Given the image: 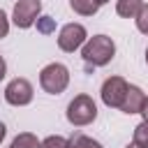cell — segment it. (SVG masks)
Returning a JSON list of instances; mask_svg holds the SVG:
<instances>
[{
	"instance_id": "6da1fadb",
	"label": "cell",
	"mask_w": 148,
	"mask_h": 148,
	"mask_svg": "<svg viewBox=\"0 0 148 148\" xmlns=\"http://www.w3.org/2000/svg\"><path fill=\"white\" fill-rule=\"evenodd\" d=\"M113 56H116V44L106 35H92V37H88V42L81 49V58L86 60V65H92V67L109 65L113 60Z\"/></svg>"
},
{
	"instance_id": "7a4b0ae2",
	"label": "cell",
	"mask_w": 148,
	"mask_h": 148,
	"mask_svg": "<svg viewBox=\"0 0 148 148\" xmlns=\"http://www.w3.org/2000/svg\"><path fill=\"white\" fill-rule=\"evenodd\" d=\"M39 86L49 95H60L69 86V69L62 62H49L39 72Z\"/></svg>"
},
{
	"instance_id": "3957f363",
	"label": "cell",
	"mask_w": 148,
	"mask_h": 148,
	"mask_svg": "<svg viewBox=\"0 0 148 148\" xmlns=\"http://www.w3.org/2000/svg\"><path fill=\"white\" fill-rule=\"evenodd\" d=\"M95 118H97V104H95V99L90 95L81 92V95H76L67 104V120H69V125L83 127V125H90Z\"/></svg>"
},
{
	"instance_id": "277c9868",
	"label": "cell",
	"mask_w": 148,
	"mask_h": 148,
	"mask_svg": "<svg viewBox=\"0 0 148 148\" xmlns=\"http://www.w3.org/2000/svg\"><path fill=\"white\" fill-rule=\"evenodd\" d=\"M127 88L130 83L123 79V76H109L104 83H102V102L109 106V109H120L123 102H125V95H127Z\"/></svg>"
},
{
	"instance_id": "5b68a950",
	"label": "cell",
	"mask_w": 148,
	"mask_h": 148,
	"mask_svg": "<svg viewBox=\"0 0 148 148\" xmlns=\"http://www.w3.org/2000/svg\"><path fill=\"white\" fill-rule=\"evenodd\" d=\"M86 42H88V32H86V28H83L81 23H67V25H62L60 32H58V46H60V51H65V53H74V51L81 49Z\"/></svg>"
},
{
	"instance_id": "8992f818",
	"label": "cell",
	"mask_w": 148,
	"mask_h": 148,
	"mask_svg": "<svg viewBox=\"0 0 148 148\" xmlns=\"http://www.w3.org/2000/svg\"><path fill=\"white\" fill-rule=\"evenodd\" d=\"M32 97H35L32 83H30L28 79H23V76L12 79V81L7 83V88H5V99H7V104H12V106H25V104L32 102Z\"/></svg>"
},
{
	"instance_id": "52a82bcc",
	"label": "cell",
	"mask_w": 148,
	"mask_h": 148,
	"mask_svg": "<svg viewBox=\"0 0 148 148\" xmlns=\"http://www.w3.org/2000/svg\"><path fill=\"white\" fill-rule=\"evenodd\" d=\"M39 12H42V0H18L14 5V12H12V21L16 28H30L37 18H39Z\"/></svg>"
},
{
	"instance_id": "ba28073f",
	"label": "cell",
	"mask_w": 148,
	"mask_h": 148,
	"mask_svg": "<svg viewBox=\"0 0 148 148\" xmlns=\"http://www.w3.org/2000/svg\"><path fill=\"white\" fill-rule=\"evenodd\" d=\"M146 102H148V95H146L139 86H130V88H127V95H125V102H123V106H120V111L127 113V116H132V113H143Z\"/></svg>"
},
{
	"instance_id": "9c48e42d",
	"label": "cell",
	"mask_w": 148,
	"mask_h": 148,
	"mask_svg": "<svg viewBox=\"0 0 148 148\" xmlns=\"http://www.w3.org/2000/svg\"><path fill=\"white\" fill-rule=\"evenodd\" d=\"M141 7H143V0H118L116 2V12L123 18H134Z\"/></svg>"
},
{
	"instance_id": "30bf717a",
	"label": "cell",
	"mask_w": 148,
	"mask_h": 148,
	"mask_svg": "<svg viewBox=\"0 0 148 148\" xmlns=\"http://www.w3.org/2000/svg\"><path fill=\"white\" fill-rule=\"evenodd\" d=\"M67 148H102V143L90 139V136H86L83 132H74L67 139Z\"/></svg>"
},
{
	"instance_id": "8fae6325",
	"label": "cell",
	"mask_w": 148,
	"mask_h": 148,
	"mask_svg": "<svg viewBox=\"0 0 148 148\" xmlns=\"http://www.w3.org/2000/svg\"><path fill=\"white\" fill-rule=\"evenodd\" d=\"M39 139L32 134V132H21V134H16L14 139H12V143H9V148H39Z\"/></svg>"
},
{
	"instance_id": "7c38bea8",
	"label": "cell",
	"mask_w": 148,
	"mask_h": 148,
	"mask_svg": "<svg viewBox=\"0 0 148 148\" xmlns=\"http://www.w3.org/2000/svg\"><path fill=\"white\" fill-rule=\"evenodd\" d=\"M69 7H72L76 14H81V16H92V14H97V9H99V5H97L95 0H69Z\"/></svg>"
},
{
	"instance_id": "4fadbf2b",
	"label": "cell",
	"mask_w": 148,
	"mask_h": 148,
	"mask_svg": "<svg viewBox=\"0 0 148 148\" xmlns=\"http://www.w3.org/2000/svg\"><path fill=\"white\" fill-rule=\"evenodd\" d=\"M132 143H136V146H141V148H148V120H141V123L134 127Z\"/></svg>"
},
{
	"instance_id": "5bb4252c",
	"label": "cell",
	"mask_w": 148,
	"mask_h": 148,
	"mask_svg": "<svg viewBox=\"0 0 148 148\" xmlns=\"http://www.w3.org/2000/svg\"><path fill=\"white\" fill-rule=\"evenodd\" d=\"M39 148H67V139L60 134H51L39 143Z\"/></svg>"
},
{
	"instance_id": "9a60e30c",
	"label": "cell",
	"mask_w": 148,
	"mask_h": 148,
	"mask_svg": "<svg viewBox=\"0 0 148 148\" xmlns=\"http://www.w3.org/2000/svg\"><path fill=\"white\" fill-rule=\"evenodd\" d=\"M134 21H136V28H139V32L148 35V2H143V7L139 9V14L134 16Z\"/></svg>"
},
{
	"instance_id": "2e32d148",
	"label": "cell",
	"mask_w": 148,
	"mask_h": 148,
	"mask_svg": "<svg viewBox=\"0 0 148 148\" xmlns=\"http://www.w3.org/2000/svg\"><path fill=\"white\" fill-rule=\"evenodd\" d=\"M37 28H39V32L46 35V32L53 30V21H51L49 16H39V18H37Z\"/></svg>"
},
{
	"instance_id": "e0dca14e",
	"label": "cell",
	"mask_w": 148,
	"mask_h": 148,
	"mask_svg": "<svg viewBox=\"0 0 148 148\" xmlns=\"http://www.w3.org/2000/svg\"><path fill=\"white\" fill-rule=\"evenodd\" d=\"M7 32H9V18H7V14L0 9V39L7 37Z\"/></svg>"
},
{
	"instance_id": "ac0fdd59",
	"label": "cell",
	"mask_w": 148,
	"mask_h": 148,
	"mask_svg": "<svg viewBox=\"0 0 148 148\" xmlns=\"http://www.w3.org/2000/svg\"><path fill=\"white\" fill-rule=\"evenodd\" d=\"M5 74H7V62H5V58L0 56V81L5 79Z\"/></svg>"
},
{
	"instance_id": "d6986e66",
	"label": "cell",
	"mask_w": 148,
	"mask_h": 148,
	"mask_svg": "<svg viewBox=\"0 0 148 148\" xmlns=\"http://www.w3.org/2000/svg\"><path fill=\"white\" fill-rule=\"evenodd\" d=\"M5 136H7V127H5V123H0V143H2Z\"/></svg>"
},
{
	"instance_id": "ffe728a7",
	"label": "cell",
	"mask_w": 148,
	"mask_h": 148,
	"mask_svg": "<svg viewBox=\"0 0 148 148\" xmlns=\"http://www.w3.org/2000/svg\"><path fill=\"white\" fill-rule=\"evenodd\" d=\"M143 120H148V102H146V109H143Z\"/></svg>"
},
{
	"instance_id": "44dd1931",
	"label": "cell",
	"mask_w": 148,
	"mask_h": 148,
	"mask_svg": "<svg viewBox=\"0 0 148 148\" xmlns=\"http://www.w3.org/2000/svg\"><path fill=\"white\" fill-rule=\"evenodd\" d=\"M95 2H97V5H99V7H102V5H106V2H109V0H95Z\"/></svg>"
},
{
	"instance_id": "7402d4cb",
	"label": "cell",
	"mask_w": 148,
	"mask_h": 148,
	"mask_svg": "<svg viewBox=\"0 0 148 148\" xmlns=\"http://www.w3.org/2000/svg\"><path fill=\"white\" fill-rule=\"evenodd\" d=\"M125 148H141V146H136V143H127Z\"/></svg>"
},
{
	"instance_id": "603a6c76",
	"label": "cell",
	"mask_w": 148,
	"mask_h": 148,
	"mask_svg": "<svg viewBox=\"0 0 148 148\" xmlns=\"http://www.w3.org/2000/svg\"><path fill=\"white\" fill-rule=\"evenodd\" d=\"M146 62H148V49H146Z\"/></svg>"
}]
</instances>
